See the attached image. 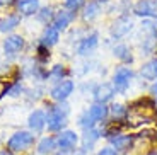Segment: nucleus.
Masks as SVG:
<instances>
[{"mask_svg":"<svg viewBox=\"0 0 157 155\" xmlns=\"http://www.w3.org/2000/svg\"><path fill=\"white\" fill-rule=\"evenodd\" d=\"M87 112L94 119V123L98 124V123H104L106 121V118L109 116V108L106 104H98V102H94V104L87 109Z\"/></svg>","mask_w":157,"mask_h":155,"instance_id":"obj_16","label":"nucleus"},{"mask_svg":"<svg viewBox=\"0 0 157 155\" xmlns=\"http://www.w3.org/2000/svg\"><path fill=\"white\" fill-rule=\"evenodd\" d=\"M113 55L118 60H121L123 63H132L133 62V56H132V51L126 44H116L113 48Z\"/></svg>","mask_w":157,"mask_h":155,"instance_id":"obj_21","label":"nucleus"},{"mask_svg":"<svg viewBox=\"0 0 157 155\" xmlns=\"http://www.w3.org/2000/svg\"><path fill=\"white\" fill-rule=\"evenodd\" d=\"M133 12L144 19H157V0H138Z\"/></svg>","mask_w":157,"mask_h":155,"instance_id":"obj_7","label":"nucleus"},{"mask_svg":"<svg viewBox=\"0 0 157 155\" xmlns=\"http://www.w3.org/2000/svg\"><path fill=\"white\" fill-rule=\"evenodd\" d=\"M68 106L62 104L60 102L58 106H48L46 111V126L48 131H63L65 124H67V116H68Z\"/></svg>","mask_w":157,"mask_h":155,"instance_id":"obj_1","label":"nucleus"},{"mask_svg":"<svg viewBox=\"0 0 157 155\" xmlns=\"http://www.w3.org/2000/svg\"><path fill=\"white\" fill-rule=\"evenodd\" d=\"M140 75L144 80L155 82L157 80V58H152L147 63H144L140 68Z\"/></svg>","mask_w":157,"mask_h":155,"instance_id":"obj_18","label":"nucleus"},{"mask_svg":"<svg viewBox=\"0 0 157 155\" xmlns=\"http://www.w3.org/2000/svg\"><path fill=\"white\" fill-rule=\"evenodd\" d=\"M56 140L55 136H43L36 143V155H53L56 150Z\"/></svg>","mask_w":157,"mask_h":155,"instance_id":"obj_14","label":"nucleus"},{"mask_svg":"<svg viewBox=\"0 0 157 155\" xmlns=\"http://www.w3.org/2000/svg\"><path fill=\"white\" fill-rule=\"evenodd\" d=\"M77 124L84 130V131H86V130H90V128H96V126H98V124L94 123V119H92V118L89 116V112H87V111H84L82 114L78 116Z\"/></svg>","mask_w":157,"mask_h":155,"instance_id":"obj_23","label":"nucleus"},{"mask_svg":"<svg viewBox=\"0 0 157 155\" xmlns=\"http://www.w3.org/2000/svg\"><path fill=\"white\" fill-rule=\"evenodd\" d=\"M38 19L41 21V22H48V21H53V10H51V7H44V9H41V10L38 12Z\"/></svg>","mask_w":157,"mask_h":155,"instance_id":"obj_26","label":"nucleus"},{"mask_svg":"<svg viewBox=\"0 0 157 155\" xmlns=\"http://www.w3.org/2000/svg\"><path fill=\"white\" fill-rule=\"evenodd\" d=\"M72 155H87V152L84 150V148H75V150L72 152Z\"/></svg>","mask_w":157,"mask_h":155,"instance_id":"obj_30","label":"nucleus"},{"mask_svg":"<svg viewBox=\"0 0 157 155\" xmlns=\"http://www.w3.org/2000/svg\"><path fill=\"white\" fill-rule=\"evenodd\" d=\"M65 74H67L65 66H63V65H55L53 68H51V72L48 74V77H53V78H58V80H63Z\"/></svg>","mask_w":157,"mask_h":155,"instance_id":"obj_25","label":"nucleus"},{"mask_svg":"<svg viewBox=\"0 0 157 155\" xmlns=\"http://www.w3.org/2000/svg\"><path fill=\"white\" fill-rule=\"evenodd\" d=\"M133 80V70L128 68V66H118L113 74V87L116 92L123 94L126 92V89L130 87Z\"/></svg>","mask_w":157,"mask_h":155,"instance_id":"obj_3","label":"nucleus"},{"mask_svg":"<svg viewBox=\"0 0 157 155\" xmlns=\"http://www.w3.org/2000/svg\"><path fill=\"white\" fill-rule=\"evenodd\" d=\"M0 155H14V153H12L10 150H7V148H5V150H0Z\"/></svg>","mask_w":157,"mask_h":155,"instance_id":"obj_32","label":"nucleus"},{"mask_svg":"<svg viewBox=\"0 0 157 155\" xmlns=\"http://www.w3.org/2000/svg\"><path fill=\"white\" fill-rule=\"evenodd\" d=\"M28 126L29 131H33L34 135L41 133L46 128V112L41 111V109H34L28 118Z\"/></svg>","mask_w":157,"mask_h":155,"instance_id":"obj_9","label":"nucleus"},{"mask_svg":"<svg viewBox=\"0 0 157 155\" xmlns=\"http://www.w3.org/2000/svg\"><path fill=\"white\" fill-rule=\"evenodd\" d=\"M58 39H60V31L53 26H48L46 29H44V32H43L41 44H44L46 48H50V46H53V44L58 43Z\"/></svg>","mask_w":157,"mask_h":155,"instance_id":"obj_20","label":"nucleus"},{"mask_svg":"<svg viewBox=\"0 0 157 155\" xmlns=\"http://www.w3.org/2000/svg\"><path fill=\"white\" fill-rule=\"evenodd\" d=\"M55 140H56V147H58V150L70 152V153L77 148L78 142H80L78 135L74 131V130H63V131H60L58 135L55 136Z\"/></svg>","mask_w":157,"mask_h":155,"instance_id":"obj_4","label":"nucleus"},{"mask_svg":"<svg viewBox=\"0 0 157 155\" xmlns=\"http://www.w3.org/2000/svg\"><path fill=\"white\" fill-rule=\"evenodd\" d=\"M38 56L41 62H46L48 58H50V53H48V48L44 46V44H39L38 46Z\"/></svg>","mask_w":157,"mask_h":155,"instance_id":"obj_28","label":"nucleus"},{"mask_svg":"<svg viewBox=\"0 0 157 155\" xmlns=\"http://www.w3.org/2000/svg\"><path fill=\"white\" fill-rule=\"evenodd\" d=\"M98 44H99V34L98 32H92V34H89L87 38L80 39V43H78V46H77V55L86 56V55H89Z\"/></svg>","mask_w":157,"mask_h":155,"instance_id":"obj_13","label":"nucleus"},{"mask_svg":"<svg viewBox=\"0 0 157 155\" xmlns=\"http://www.w3.org/2000/svg\"><path fill=\"white\" fill-rule=\"evenodd\" d=\"M102 136H101V130L96 126V128H90V130H86V131L82 133V136H80V143H82V147L80 148H84V150L89 153L92 148H94V145L98 143L99 140H101Z\"/></svg>","mask_w":157,"mask_h":155,"instance_id":"obj_11","label":"nucleus"},{"mask_svg":"<svg viewBox=\"0 0 157 155\" xmlns=\"http://www.w3.org/2000/svg\"><path fill=\"white\" fill-rule=\"evenodd\" d=\"M10 2H14V0H0V4L5 5V4H10Z\"/></svg>","mask_w":157,"mask_h":155,"instance_id":"obj_33","label":"nucleus"},{"mask_svg":"<svg viewBox=\"0 0 157 155\" xmlns=\"http://www.w3.org/2000/svg\"><path fill=\"white\" fill-rule=\"evenodd\" d=\"M155 153H157V152H155Z\"/></svg>","mask_w":157,"mask_h":155,"instance_id":"obj_34","label":"nucleus"},{"mask_svg":"<svg viewBox=\"0 0 157 155\" xmlns=\"http://www.w3.org/2000/svg\"><path fill=\"white\" fill-rule=\"evenodd\" d=\"M92 94H94V102H98V104H106V102H109L114 97L116 90H114L113 84L102 82V84H99V85L96 87Z\"/></svg>","mask_w":157,"mask_h":155,"instance_id":"obj_10","label":"nucleus"},{"mask_svg":"<svg viewBox=\"0 0 157 155\" xmlns=\"http://www.w3.org/2000/svg\"><path fill=\"white\" fill-rule=\"evenodd\" d=\"M132 27H133V21L130 19L128 16H121V17H118V19L113 22L109 32H111L113 38L120 39V38H123V36L128 34V32L132 31Z\"/></svg>","mask_w":157,"mask_h":155,"instance_id":"obj_8","label":"nucleus"},{"mask_svg":"<svg viewBox=\"0 0 157 155\" xmlns=\"http://www.w3.org/2000/svg\"><path fill=\"white\" fill-rule=\"evenodd\" d=\"M53 155H72V153H70V152H62V150H56Z\"/></svg>","mask_w":157,"mask_h":155,"instance_id":"obj_31","label":"nucleus"},{"mask_svg":"<svg viewBox=\"0 0 157 155\" xmlns=\"http://www.w3.org/2000/svg\"><path fill=\"white\" fill-rule=\"evenodd\" d=\"M24 48V38L19 34H12V36H7L4 39V53L5 55H16L19 53L21 50Z\"/></svg>","mask_w":157,"mask_h":155,"instance_id":"obj_12","label":"nucleus"},{"mask_svg":"<svg viewBox=\"0 0 157 155\" xmlns=\"http://www.w3.org/2000/svg\"><path fill=\"white\" fill-rule=\"evenodd\" d=\"M19 24H21V16L19 14H12V16H9L7 19L0 21V31L9 32V31H12V29H16Z\"/></svg>","mask_w":157,"mask_h":155,"instance_id":"obj_22","label":"nucleus"},{"mask_svg":"<svg viewBox=\"0 0 157 155\" xmlns=\"http://www.w3.org/2000/svg\"><path fill=\"white\" fill-rule=\"evenodd\" d=\"M135 140H137L135 135L118 133V135L108 138V143H109V147H113L118 153H126V152H130L132 148L135 147Z\"/></svg>","mask_w":157,"mask_h":155,"instance_id":"obj_5","label":"nucleus"},{"mask_svg":"<svg viewBox=\"0 0 157 155\" xmlns=\"http://www.w3.org/2000/svg\"><path fill=\"white\" fill-rule=\"evenodd\" d=\"M63 4H65V7H67L68 10L75 12V10H78V9L86 4V0H63Z\"/></svg>","mask_w":157,"mask_h":155,"instance_id":"obj_27","label":"nucleus"},{"mask_svg":"<svg viewBox=\"0 0 157 155\" xmlns=\"http://www.w3.org/2000/svg\"><path fill=\"white\" fill-rule=\"evenodd\" d=\"M109 114L114 118L116 121H120V119H123V118L128 114V108H125L123 104H113L109 108Z\"/></svg>","mask_w":157,"mask_h":155,"instance_id":"obj_24","label":"nucleus"},{"mask_svg":"<svg viewBox=\"0 0 157 155\" xmlns=\"http://www.w3.org/2000/svg\"><path fill=\"white\" fill-rule=\"evenodd\" d=\"M19 16H33L39 10V0H17Z\"/></svg>","mask_w":157,"mask_h":155,"instance_id":"obj_17","label":"nucleus"},{"mask_svg":"<svg viewBox=\"0 0 157 155\" xmlns=\"http://www.w3.org/2000/svg\"><path fill=\"white\" fill-rule=\"evenodd\" d=\"M96 155H120V153H118V152L114 150L113 147H109V145H108V147L99 148V150H98V153H96Z\"/></svg>","mask_w":157,"mask_h":155,"instance_id":"obj_29","label":"nucleus"},{"mask_svg":"<svg viewBox=\"0 0 157 155\" xmlns=\"http://www.w3.org/2000/svg\"><path fill=\"white\" fill-rule=\"evenodd\" d=\"M99 14H101V2H98V0H90L89 4L84 7L82 19L86 21V22H90V21H94Z\"/></svg>","mask_w":157,"mask_h":155,"instance_id":"obj_19","label":"nucleus"},{"mask_svg":"<svg viewBox=\"0 0 157 155\" xmlns=\"http://www.w3.org/2000/svg\"><path fill=\"white\" fill-rule=\"evenodd\" d=\"M74 19H75V12L65 9V10H60V12H56L55 16H53V24H51V26L56 27L58 31L60 29H67L68 24H70Z\"/></svg>","mask_w":157,"mask_h":155,"instance_id":"obj_15","label":"nucleus"},{"mask_svg":"<svg viewBox=\"0 0 157 155\" xmlns=\"http://www.w3.org/2000/svg\"><path fill=\"white\" fill-rule=\"evenodd\" d=\"M74 89H75L74 80H67V78H63V80H60L58 84L51 89L50 96H51V99H55L56 102H65L68 97H70V94L74 92Z\"/></svg>","mask_w":157,"mask_h":155,"instance_id":"obj_6","label":"nucleus"},{"mask_svg":"<svg viewBox=\"0 0 157 155\" xmlns=\"http://www.w3.org/2000/svg\"><path fill=\"white\" fill-rule=\"evenodd\" d=\"M36 142V135L33 131H26V130H21L16 131L10 138L7 140V150H10L12 153H17V152H26L28 148H31Z\"/></svg>","mask_w":157,"mask_h":155,"instance_id":"obj_2","label":"nucleus"}]
</instances>
